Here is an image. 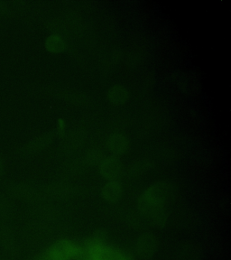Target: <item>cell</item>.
I'll use <instances>...</instances> for the list:
<instances>
[{
  "label": "cell",
  "instance_id": "cell-7",
  "mask_svg": "<svg viewBox=\"0 0 231 260\" xmlns=\"http://www.w3.org/2000/svg\"><path fill=\"white\" fill-rule=\"evenodd\" d=\"M8 202L0 197V218H6L8 216Z\"/></svg>",
  "mask_w": 231,
  "mask_h": 260
},
{
  "label": "cell",
  "instance_id": "cell-10",
  "mask_svg": "<svg viewBox=\"0 0 231 260\" xmlns=\"http://www.w3.org/2000/svg\"><path fill=\"white\" fill-rule=\"evenodd\" d=\"M2 172H3V164L0 160V175H2Z\"/></svg>",
  "mask_w": 231,
  "mask_h": 260
},
{
  "label": "cell",
  "instance_id": "cell-4",
  "mask_svg": "<svg viewBox=\"0 0 231 260\" xmlns=\"http://www.w3.org/2000/svg\"><path fill=\"white\" fill-rule=\"evenodd\" d=\"M0 246L6 252H11L14 248V238L8 226L0 227Z\"/></svg>",
  "mask_w": 231,
  "mask_h": 260
},
{
  "label": "cell",
  "instance_id": "cell-6",
  "mask_svg": "<svg viewBox=\"0 0 231 260\" xmlns=\"http://www.w3.org/2000/svg\"><path fill=\"white\" fill-rule=\"evenodd\" d=\"M103 172L108 176H114L118 173V162L115 158H109L103 162Z\"/></svg>",
  "mask_w": 231,
  "mask_h": 260
},
{
  "label": "cell",
  "instance_id": "cell-5",
  "mask_svg": "<svg viewBox=\"0 0 231 260\" xmlns=\"http://www.w3.org/2000/svg\"><path fill=\"white\" fill-rule=\"evenodd\" d=\"M64 41L59 36H51L46 40V48L48 49L50 52L53 53H59L61 52L64 48Z\"/></svg>",
  "mask_w": 231,
  "mask_h": 260
},
{
  "label": "cell",
  "instance_id": "cell-8",
  "mask_svg": "<svg viewBox=\"0 0 231 260\" xmlns=\"http://www.w3.org/2000/svg\"><path fill=\"white\" fill-rule=\"evenodd\" d=\"M118 188L119 187L118 186V184H115V183L108 185L107 189H106V194L108 195L110 198V197H114L115 195L118 194Z\"/></svg>",
  "mask_w": 231,
  "mask_h": 260
},
{
  "label": "cell",
  "instance_id": "cell-2",
  "mask_svg": "<svg viewBox=\"0 0 231 260\" xmlns=\"http://www.w3.org/2000/svg\"><path fill=\"white\" fill-rule=\"evenodd\" d=\"M109 99L115 104H122L128 99V91L124 86H114L109 90Z\"/></svg>",
  "mask_w": 231,
  "mask_h": 260
},
{
  "label": "cell",
  "instance_id": "cell-9",
  "mask_svg": "<svg viewBox=\"0 0 231 260\" xmlns=\"http://www.w3.org/2000/svg\"><path fill=\"white\" fill-rule=\"evenodd\" d=\"M88 157H89V160H90L91 162H97V161H100V160L103 157L102 151H91V152L89 153V155H88Z\"/></svg>",
  "mask_w": 231,
  "mask_h": 260
},
{
  "label": "cell",
  "instance_id": "cell-3",
  "mask_svg": "<svg viewBox=\"0 0 231 260\" xmlns=\"http://www.w3.org/2000/svg\"><path fill=\"white\" fill-rule=\"evenodd\" d=\"M109 147L110 150L115 154H121L124 153L127 147V140L122 135H113L109 140Z\"/></svg>",
  "mask_w": 231,
  "mask_h": 260
},
{
  "label": "cell",
  "instance_id": "cell-11",
  "mask_svg": "<svg viewBox=\"0 0 231 260\" xmlns=\"http://www.w3.org/2000/svg\"><path fill=\"white\" fill-rule=\"evenodd\" d=\"M0 260H5L4 258H2V257H0Z\"/></svg>",
  "mask_w": 231,
  "mask_h": 260
},
{
  "label": "cell",
  "instance_id": "cell-1",
  "mask_svg": "<svg viewBox=\"0 0 231 260\" xmlns=\"http://www.w3.org/2000/svg\"><path fill=\"white\" fill-rule=\"evenodd\" d=\"M41 260H130L108 244L91 240H67L52 246Z\"/></svg>",
  "mask_w": 231,
  "mask_h": 260
}]
</instances>
